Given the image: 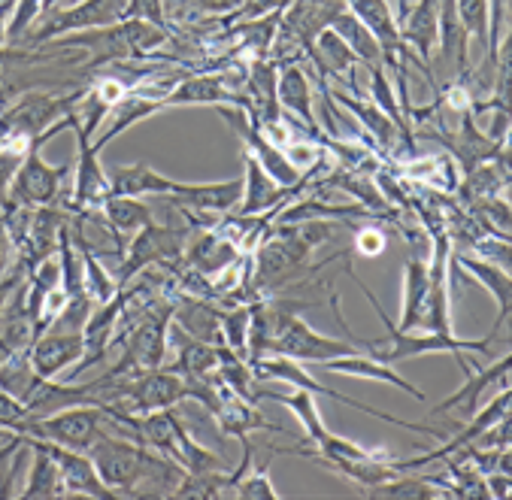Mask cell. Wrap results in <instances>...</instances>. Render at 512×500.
I'll return each mask as SVG.
<instances>
[{"mask_svg":"<svg viewBox=\"0 0 512 500\" xmlns=\"http://www.w3.org/2000/svg\"><path fill=\"white\" fill-rule=\"evenodd\" d=\"M170 28H158L152 22H140V19H122L104 28H88V31H76V34H64L58 40H49L46 49L55 52H73L82 49L88 55L85 64H79V79L88 82L100 67H107L113 61H149L161 46L170 43ZM158 61V58H152Z\"/></svg>","mask_w":512,"mask_h":500,"instance_id":"6da1fadb","label":"cell"},{"mask_svg":"<svg viewBox=\"0 0 512 500\" xmlns=\"http://www.w3.org/2000/svg\"><path fill=\"white\" fill-rule=\"evenodd\" d=\"M349 276L358 282V288L367 294V300L373 304L376 316L382 319V325L388 328V343L379 346V343H358L361 352H367L370 358L376 361H385V364H397V361H406V358H419V355H434V352H452V355H464V352H488L491 355V334L488 337H479V340H461L455 334H434V331H400L397 325H391L388 313L382 310V304L376 300V294L355 276L352 267H346Z\"/></svg>","mask_w":512,"mask_h":500,"instance_id":"7a4b0ae2","label":"cell"},{"mask_svg":"<svg viewBox=\"0 0 512 500\" xmlns=\"http://www.w3.org/2000/svg\"><path fill=\"white\" fill-rule=\"evenodd\" d=\"M310 304H297V300H282V310H279V322H276V334H273V343L267 349V355H285V358H294V361H316V364H325L331 358H340V355H355L361 352L358 343H349V340H334V337H325L319 331H313L306 325L297 313L306 310Z\"/></svg>","mask_w":512,"mask_h":500,"instance_id":"3957f363","label":"cell"},{"mask_svg":"<svg viewBox=\"0 0 512 500\" xmlns=\"http://www.w3.org/2000/svg\"><path fill=\"white\" fill-rule=\"evenodd\" d=\"M116 425L119 422L104 407L91 404V407H70V410H61L55 416L34 419V422H28V428L22 434L25 437H37V440L58 443L64 449L88 452L100 434L116 428Z\"/></svg>","mask_w":512,"mask_h":500,"instance_id":"277c9868","label":"cell"},{"mask_svg":"<svg viewBox=\"0 0 512 500\" xmlns=\"http://www.w3.org/2000/svg\"><path fill=\"white\" fill-rule=\"evenodd\" d=\"M122 425L104 431L94 446L88 449V458L94 461L100 479H104L110 488L119 491V497H131L134 494V485L140 479V470H143V461H146V452L149 446L131 440L125 431H119Z\"/></svg>","mask_w":512,"mask_h":500,"instance_id":"5b68a950","label":"cell"},{"mask_svg":"<svg viewBox=\"0 0 512 500\" xmlns=\"http://www.w3.org/2000/svg\"><path fill=\"white\" fill-rule=\"evenodd\" d=\"M122 13H125L122 0H82V4H76L70 10L52 7V10L40 13V19L34 22L37 28H31V34L22 40V46L25 49H40L49 40H58L64 34L104 28V25L122 22Z\"/></svg>","mask_w":512,"mask_h":500,"instance_id":"8992f818","label":"cell"},{"mask_svg":"<svg viewBox=\"0 0 512 500\" xmlns=\"http://www.w3.org/2000/svg\"><path fill=\"white\" fill-rule=\"evenodd\" d=\"M76 131V185H73V194L70 200L61 197V204L70 210V213H94L100 210V204L113 194V185H110V176L100 167V152L94 149L91 137L82 131V122L73 128Z\"/></svg>","mask_w":512,"mask_h":500,"instance_id":"52a82bcc","label":"cell"},{"mask_svg":"<svg viewBox=\"0 0 512 500\" xmlns=\"http://www.w3.org/2000/svg\"><path fill=\"white\" fill-rule=\"evenodd\" d=\"M25 437V434H22ZM28 446H37L43 452H49V458L58 464L61 470V482H64V494H82L91 500H122L116 488H110L104 479H100L94 461L88 458V452H76V449H64L58 443L49 440H37V437H25Z\"/></svg>","mask_w":512,"mask_h":500,"instance_id":"ba28073f","label":"cell"},{"mask_svg":"<svg viewBox=\"0 0 512 500\" xmlns=\"http://www.w3.org/2000/svg\"><path fill=\"white\" fill-rule=\"evenodd\" d=\"M222 110V116L234 125V131L243 137V143H246V152L249 155H255V161L282 185V188H291V185H297V179H300V167L282 152V146H276L252 119H249V113L246 110H240V107H219Z\"/></svg>","mask_w":512,"mask_h":500,"instance_id":"9c48e42d","label":"cell"},{"mask_svg":"<svg viewBox=\"0 0 512 500\" xmlns=\"http://www.w3.org/2000/svg\"><path fill=\"white\" fill-rule=\"evenodd\" d=\"M455 358H458V364H461V370H464L467 382H464V388H461V391L449 394V397L443 400V404H437L431 416H440V413L458 410V413H464V419H470V416L479 410L485 391H491V388H509V367H512V355H503V358H500V361H494L488 370H476V367H473V361L467 358V352H464V355H455Z\"/></svg>","mask_w":512,"mask_h":500,"instance_id":"30bf717a","label":"cell"},{"mask_svg":"<svg viewBox=\"0 0 512 500\" xmlns=\"http://www.w3.org/2000/svg\"><path fill=\"white\" fill-rule=\"evenodd\" d=\"M210 413H213V419L219 422V431L228 434V437L246 440V437H252L255 431H276V434H285L282 425L264 419V416L258 413V407L252 404V400L240 397V394H237L234 388H228L222 379H219L216 388H213Z\"/></svg>","mask_w":512,"mask_h":500,"instance_id":"8fae6325","label":"cell"},{"mask_svg":"<svg viewBox=\"0 0 512 500\" xmlns=\"http://www.w3.org/2000/svg\"><path fill=\"white\" fill-rule=\"evenodd\" d=\"M70 219V210L64 204H49V207H34V216H31V228H28V237L22 243V249L16 252L19 255V267L25 273H31L37 264H43L46 258H52L58 252V234L61 228L67 225Z\"/></svg>","mask_w":512,"mask_h":500,"instance_id":"7c38bea8","label":"cell"},{"mask_svg":"<svg viewBox=\"0 0 512 500\" xmlns=\"http://www.w3.org/2000/svg\"><path fill=\"white\" fill-rule=\"evenodd\" d=\"M122 307H125V297H122V288L116 297H110L107 304H97L82 328V340H85V355L79 358L76 370H73V379L79 373H85L88 367H94L97 361H104L107 352L113 349V340H116V331H119V319H122Z\"/></svg>","mask_w":512,"mask_h":500,"instance_id":"4fadbf2b","label":"cell"},{"mask_svg":"<svg viewBox=\"0 0 512 500\" xmlns=\"http://www.w3.org/2000/svg\"><path fill=\"white\" fill-rule=\"evenodd\" d=\"M343 10H349V7H346V0H288V7H285L279 25H282L285 31H291V34L303 43V49L310 52V49H313V40H316L325 28H331V22H334Z\"/></svg>","mask_w":512,"mask_h":500,"instance_id":"5bb4252c","label":"cell"},{"mask_svg":"<svg viewBox=\"0 0 512 500\" xmlns=\"http://www.w3.org/2000/svg\"><path fill=\"white\" fill-rule=\"evenodd\" d=\"M173 322L194 340L225 346L222 337V310L216 307V300L194 297V294H173Z\"/></svg>","mask_w":512,"mask_h":500,"instance_id":"9a60e30c","label":"cell"},{"mask_svg":"<svg viewBox=\"0 0 512 500\" xmlns=\"http://www.w3.org/2000/svg\"><path fill=\"white\" fill-rule=\"evenodd\" d=\"M437 16H440V0H416V7H409L406 16L397 22L403 46L428 70L434 67V52H437Z\"/></svg>","mask_w":512,"mask_h":500,"instance_id":"2e32d148","label":"cell"},{"mask_svg":"<svg viewBox=\"0 0 512 500\" xmlns=\"http://www.w3.org/2000/svg\"><path fill=\"white\" fill-rule=\"evenodd\" d=\"M243 167H246V179H243V200H240L237 216L252 219V216H261L270 210L279 213L288 204V188H282L249 152H243Z\"/></svg>","mask_w":512,"mask_h":500,"instance_id":"e0dca14e","label":"cell"},{"mask_svg":"<svg viewBox=\"0 0 512 500\" xmlns=\"http://www.w3.org/2000/svg\"><path fill=\"white\" fill-rule=\"evenodd\" d=\"M276 97H279L282 113L300 119V125L319 140V122L313 113V88H310V79H306L300 64H282L279 67Z\"/></svg>","mask_w":512,"mask_h":500,"instance_id":"ac0fdd59","label":"cell"},{"mask_svg":"<svg viewBox=\"0 0 512 500\" xmlns=\"http://www.w3.org/2000/svg\"><path fill=\"white\" fill-rule=\"evenodd\" d=\"M85 355V340L82 334H61V331H46L43 337L34 340L31 346V364L40 376L52 379L64 367L76 364Z\"/></svg>","mask_w":512,"mask_h":500,"instance_id":"d6986e66","label":"cell"},{"mask_svg":"<svg viewBox=\"0 0 512 500\" xmlns=\"http://www.w3.org/2000/svg\"><path fill=\"white\" fill-rule=\"evenodd\" d=\"M328 94H331V88H328ZM331 97H337V104H340V107H346L349 113L358 116L361 131H364V134L370 137V143H376L382 152H394L397 137H400V143L413 146V134H403V131L376 107V104H361V100H355L349 91H337V94H331Z\"/></svg>","mask_w":512,"mask_h":500,"instance_id":"ffe728a7","label":"cell"},{"mask_svg":"<svg viewBox=\"0 0 512 500\" xmlns=\"http://www.w3.org/2000/svg\"><path fill=\"white\" fill-rule=\"evenodd\" d=\"M455 264L464 267L479 285H485L491 291V297L497 300V322L491 328V337H497L503 331V325L509 322V313H512V279H509L506 267L473 258V255H455Z\"/></svg>","mask_w":512,"mask_h":500,"instance_id":"44dd1931","label":"cell"},{"mask_svg":"<svg viewBox=\"0 0 512 500\" xmlns=\"http://www.w3.org/2000/svg\"><path fill=\"white\" fill-rule=\"evenodd\" d=\"M328 373H343V376H355V379H373V382H388V385H397L400 391H406L409 397L416 400H425V391L416 388L409 379H403L394 364H385V361H376L370 358L367 352H355V355H340V358H331L322 364Z\"/></svg>","mask_w":512,"mask_h":500,"instance_id":"7402d4cb","label":"cell"},{"mask_svg":"<svg viewBox=\"0 0 512 500\" xmlns=\"http://www.w3.org/2000/svg\"><path fill=\"white\" fill-rule=\"evenodd\" d=\"M97 213H104V222L110 225L116 243H119V258L125 255V243L122 237L125 234H137L140 228H146L155 213H152V204H146L143 197H128V194H110L104 204H100Z\"/></svg>","mask_w":512,"mask_h":500,"instance_id":"603a6c76","label":"cell"},{"mask_svg":"<svg viewBox=\"0 0 512 500\" xmlns=\"http://www.w3.org/2000/svg\"><path fill=\"white\" fill-rule=\"evenodd\" d=\"M34 319L28 313V288L25 282L10 294L4 313H0V346L10 352H25L34 346Z\"/></svg>","mask_w":512,"mask_h":500,"instance_id":"cb8c5ba5","label":"cell"},{"mask_svg":"<svg viewBox=\"0 0 512 500\" xmlns=\"http://www.w3.org/2000/svg\"><path fill=\"white\" fill-rule=\"evenodd\" d=\"M428 297V264L419 258H409L403 264V297H400V331H419L422 313Z\"/></svg>","mask_w":512,"mask_h":500,"instance_id":"d4e9b609","label":"cell"},{"mask_svg":"<svg viewBox=\"0 0 512 500\" xmlns=\"http://www.w3.org/2000/svg\"><path fill=\"white\" fill-rule=\"evenodd\" d=\"M331 28H334L337 37L355 52V58H358L361 64H367V67H382V49H379L376 37L367 31V25H364L352 10H343V13L331 22Z\"/></svg>","mask_w":512,"mask_h":500,"instance_id":"484cf974","label":"cell"},{"mask_svg":"<svg viewBox=\"0 0 512 500\" xmlns=\"http://www.w3.org/2000/svg\"><path fill=\"white\" fill-rule=\"evenodd\" d=\"M31 473H28V482L25 488L19 491L22 500H52V497H67L64 494V482H61V470L58 464L49 458V452L31 446Z\"/></svg>","mask_w":512,"mask_h":500,"instance_id":"4316f807","label":"cell"},{"mask_svg":"<svg viewBox=\"0 0 512 500\" xmlns=\"http://www.w3.org/2000/svg\"><path fill=\"white\" fill-rule=\"evenodd\" d=\"M361 494H364V497H379V500H388V497H400V500H428V497H443L446 491L431 488V479L406 476V470H400L394 479L379 482V485H373V488H364Z\"/></svg>","mask_w":512,"mask_h":500,"instance_id":"83f0119b","label":"cell"},{"mask_svg":"<svg viewBox=\"0 0 512 500\" xmlns=\"http://www.w3.org/2000/svg\"><path fill=\"white\" fill-rule=\"evenodd\" d=\"M28 452H31V446L25 443L22 434H10L7 446H0V500L16 497L13 485L19 479V470H22Z\"/></svg>","mask_w":512,"mask_h":500,"instance_id":"f1b7e54d","label":"cell"},{"mask_svg":"<svg viewBox=\"0 0 512 500\" xmlns=\"http://www.w3.org/2000/svg\"><path fill=\"white\" fill-rule=\"evenodd\" d=\"M370 94L376 97V107L403 131V134H413L406 125V116L400 113V104H397V94L391 88V79L385 76V67H370Z\"/></svg>","mask_w":512,"mask_h":500,"instance_id":"f546056e","label":"cell"},{"mask_svg":"<svg viewBox=\"0 0 512 500\" xmlns=\"http://www.w3.org/2000/svg\"><path fill=\"white\" fill-rule=\"evenodd\" d=\"M249 319H252V310L249 304H234L228 313H222V337H225V346L240 352L246 358V340H249Z\"/></svg>","mask_w":512,"mask_h":500,"instance_id":"4dcf8cb0","label":"cell"},{"mask_svg":"<svg viewBox=\"0 0 512 500\" xmlns=\"http://www.w3.org/2000/svg\"><path fill=\"white\" fill-rule=\"evenodd\" d=\"M237 497L240 500H279L282 494L273 488L267 467H249L243 479L237 482Z\"/></svg>","mask_w":512,"mask_h":500,"instance_id":"1f68e13d","label":"cell"},{"mask_svg":"<svg viewBox=\"0 0 512 500\" xmlns=\"http://www.w3.org/2000/svg\"><path fill=\"white\" fill-rule=\"evenodd\" d=\"M455 4L467 34L476 37L482 49H488V0H455Z\"/></svg>","mask_w":512,"mask_h":500,"instance_id":"d6a6232c","label":"cell"},{"mask_svg":"<svg viewBox=\"0 0 512 500\" xmlns=\"http://www.w3.org/2000/svg\"><path fill=\"white\" fill-rule=\"evenodd\" d=\"M31 422L28 407L22 404L19 397H13L10 391L0 388V428L10 431V434H22Z\"/></svg>","mask_w":512,"mask_h":500,"instance_id":"836d02e7","label":"cell"},{"mask_svg":"<svg viewBox=\"0 0 512 500\" xmlns=\"http://www.w3.org/2000/svg\"><path fill=\"white\" fill-rule=\"evenodd\" d=\"M122 19H140V22H152L158 28H167L161 0H128Z\"/></svg>","mask_w":512,"mask_h":500,"instance_id":"e575fe53","label":"cell"},{"mask_svg":"<svg viewBox=\"0 0 512 500\" xmlns=\"http://www.w3.org/2000/svg\"><path fill=\"white\" fill-rule=\"evenodd\" d=\"M385 246H388L385 234H382L379 228H373V225H367V228H361V231L355 234V252H361V255H367V258L382 255Z\"/></svg>","mask_w":512,"mask_h":500,"instance_id":"d590c367","label":"cell"},{"mask_svg":"<svg viewBox=\"0 0 512 500\" xmlns=\"http://www.w3.org/2000/svg\"><path fill=\"white\" fill-rule=\"evenodd\" d=\"M25 276H28V273H25V270H22V267L16 264V270H13L10 276H4V279H0V313H4V307H7L10 294H13V291H16V288H19V285L25 282Z\"/></svg>","mask_w":512,"mask_h":500,"instance_id":"8d00e7d4","label":"cell"},{"mask_svg":"<svg viewBox=\"0 0 512 500\" xmlns=\"http://www.w3.org/2000/svg\"><path fill=\"white\" fill-rule=\"evenodd\" d=\"M10 252H13V243H10V237H7V231H4V222H0V267L7 264Z\"/></svg>","mask_w":512,"mask_h":500,"instance_id":"74e56055","label":"cell"},{"mask_svg":"<svg viewBox=\"0 0 512 500\" xmlns=\"http://www.w3.org/2000/svg\"><path fill=\"white\" fill-rule=\"evenodd\" d=\"M19 4V0H0V13L4 16H13V7Z\"/></svg>","mask_w":512,"mask_h":500,"instance_id":"f35d334b","label":"cell"},{"mask_svg":"<svg viewBox=\"0 0 512 500\" xmlns=\"http://www.w3.org/2000/svg\"><path fill=\"white\" fill-rule=\"evenodd\" d=\"M406 10H409V0H397V13H400V19L406 16ZM400 19H397V22H400Z\"/></svg>","mask_w":512,"mask_h":500,"instance_id":"ab89813d","label":"cell"},{"mask_svg":"<svg viewBox=\"0 0 512 500\" xmlns=\"http://www.w3.org/2000/svg\"><path fill=\"white\" fill-rule=\"evenodd\" d=\"M4 358H7V349H4V346H0V364H4Z\"/></svg>","mask_w":512,"mask_h":500,"instance_id":"60d3db41","label":"cell"},{"mask_svg":"<svg viewBox=\"0 0 512 500\" xmlns=\"http://www.w3.org/2000/svg\"><path fill=\"white\" fill-rule=\"evenodd\" d=\"M0 437H10V431H4V428H0Z\"/></svg>","mask_w":512,"mask_h":500,"instance_id":"b9f144b4","label":"cell"},{"mask_svg":"<svg viewBox=\"0 0 512 500\" xmlns=\"http://www.w3.org/2000/svg\"><path fill=\"white\" fill-rule=\"evenodd\" d=\"M122 4H128V0H122Z\"/></svg>","mask_w":512,"mask_h":500,"instance_id":"7bdbcfd3","label":"cell"}]
</instances>
